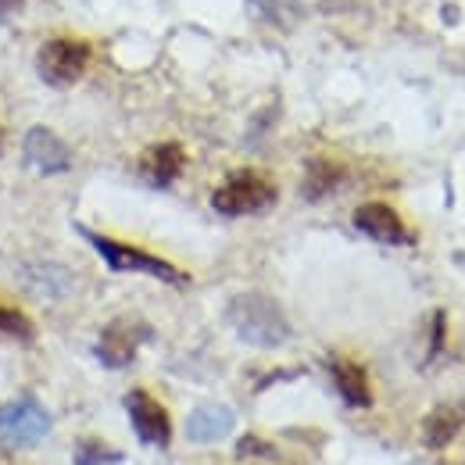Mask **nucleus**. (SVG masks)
I'll return each mask as SVG.
<instances>
[{
	"mask_svg": "<svg viewBox=\"0 0 465 465\" xmlns=\"http://www.w3.org/2000/svg\"><path fill=\"white\" fill-rule=\"evenodd\" d=\"M344 179V169L326 162V158H312L308 162V179H304V197L308 201H322L326 193H333Z\"/></svg>",
	"mask_w": 465,
	"mask_h": 465,
	"instance_id": "nucleus-14",
	"label": "nucleus"
},
{
	"mask_svg": "<svg viewBox=\"0 0 465 465\" xmlns=\"http://www.w3.org/2000/svg\"><path fill=\"white\" fill-rule=\"evenodd\" d=\"M226 319L243 344L254 348H280L291 341V322L283 308L265 293H240L226 308Z\"/></svg>",
	"mask_w": 465,
	"mask_h": 465,
	"instance_id": "nucleus-1",
	"label": "nucleus"
},
{
	"mask_svg": "<svg viewBox=\"0 0 465 465\" xmlns=\"http://www.w3.org/2000/svg\"><path fill=\"white\" fill-rule=\"evenodd\" d=\"M0 333L18 337V341H33V337H36L33 322H29V319H25L18 308H7V304H0Z\"/></svg>",
	"mask_w": 465,
	"mask_h": 465,
	"instance_id": "nucleus-16",
	"label": "nucleus"
},
{
	"mask_svg": "<svg viewBox=\"0 0 465 465\" xmlns=\"http://www.w3.org/2000/svg\"><path fill=\"white\" fill-rule=\"evenodd\" d=\"M354 226L358 232L372 236L376 243H387V247H401V243H411V232L405 230L401 215L391 208V204H380V201H369L354 212Z\"/></svg>",
	"mask_w": 465,
	"mask_h": 465,
	"instance_id": "nucleus-8",
	"label": "nucleus"
},
{
	"mask_svg": "<svg viewBox=\"0 0 465 465\" xmlns=\"http://www.w3.org/2000/svg\"><path fill=\"white\" fill-rule=\"evenodd\" d=\"M183 169H186V151H183L175 140L151 147V151L140 158V173H143L147 183H154V186H169V183H175Z\"/></svg>",
	"mask_w": 465,
	"mask_h": 465,
	"instance_id": "nucleus-11",
	"label": "nucleus"
},
{
	"mask_svg": "<svg viewBox=\"0 0 465 465\" xmlns=\"http://www.w3.org/2000/svg\"><path fill=\"white\" fill-rule=\"evenodd\" d=\"M25 162H29L36 173L58 175L72 169V151L64 147V140H61L54 129L33 125V129L25 133Z\"/></svg>",
	"mask_w": 465,
	"mask_h": 465,
	"instance_id": "nucleus-7",
	"label": "nucleus"
},
{
	"mask_svg": "<svg viewBox=\"0 0 465 465\" xmlns=\"http://www.w3.org/2000/svg\"><path fill=\"white\" fill-rule=\"evenodd\" d=\"M0 4H7V0H0Z\"/></svg>",
	"mask_w": 465,
	"mask_h": 465,
	"instance_id": "nucleus-18",
	"label": "nucleus"
},
{
	"mask_svg": "<svg viewBox=\"0 0 465 465\" xmlns=\"http://www.w3.org/2000/svg\"><path fill=\"white\" fill-rule=\"evenodd\" d=\"M232 426H236L232 408L201 405V408H193L190 419H186V437H190L193 444H219V440L230 437Z\"/></svg>",
	"mask_w": 465,
	"mask_h": 465,
	"instance_id": "nucleus-10",
	"label": "nucleus"
},
{
	"mask_svg": "<svg viewBox=\"0 0 465 465\" xmlns=\"http://www.w3.org/2000/svg\"><path fill=\"white\" fill-rule=\"evenodd\" d=\"M51 433V411L33 401V398H18L11 405H0V448L18 451V448H33Z\"/></svg>",
	"mask_w": 465,
	"mask_h": 465,
	"instance_id": "nucleus-4",
	"label": "nucleus"
},
{
	"mask_svg": "<svg viewBox=\"0 0 465 465\" xmlns=\"http://www.w3.org/2000/svg\"><path fill=\"white\" fill-rule=\"evenodd\" d=\"M90 64V44L86 40H75V36H54L40 47L36 54V68H40V79L51 83V86H72L83 79Z\"/></svg>",
	"mask_w": 465,
	"mask_h": 465,
	"instance_id": "nucleus-5",
	"label": "nucleus"
},
{
	"mask_svg": "<svg viewBox=\"0 0 465 465\" xmlns=\"http://www.w3.org/2000/svg\"><path fill=\"white\" fill-rule=\"evenodd\" d=\"M276 204V183L269 175L254 173V169H240V173L226 175V183L212 193V208L219 215H258L265 208Z\"/></svg>",
	"mask_w": 465,
	"mask_h": 465,
	"instance_id": "nucleus-2",
	"label": "nucleus"
},
{
	"mask_svg": "<svg viewBox=\"0 0 465 465\" xmlns=\"http://www.w3.org/2000/svg\"><path fill=\"white\" fill-rule=\"evenodd\" d=\"M118 462H122V455L112 451V448H104L101 440H83L79 451H75V465H118Z\"/></svg>",
	"mask_w": 465,
	"mask_h": 465,
	"instance_id": "nucleus-17",
	"label": "nucleus"
},
{
	"mask_svg": "<svg viewBox=\"0 0 465 465\" xmlns=\"http://www.w3.org/2000/svg\"><path fill=\"white\" fill-rule=\"evenodd\" d=\"M143 337H147V326H136V322L118 319V322H112V326L101 333V341H97V358H101L108 369H125V365L136 358V348H140Z\"/></svg>",
	"mask_w": 465,
	"mask_h": 465,
	"instance_id": "nucleus-9",
	"label": "nucleus"
},
{
	"mask_svg": "<svg viewBox=\"0 0 465 465\" xmlns=\"http://www.w3.org/2000/svg\"><path fill=\"white\" fill-rule=\"evenodd\" d=\"M462 419H465L462 408H455V405L433 408V411L426 415V426H422V440H426L430 448H448V444L455 440V433L462 430Z\"/></svg>",
	"mask_w": 465,
	"mask_h": 465,
	"instance_id": "nucleus-13",
	"label": "nucleus"
},
{
	"mask_svg": "<svg viewBox=\"0 0 465 465\" xmlns=\"http://www.w3.org/2000/svg\"><path fill=\"white\" fill-rule=\"evenodd\" d=\"M29 287L36 293H44V297H61V287H54V280H68V272L64 269H58V265H40V269H33L29 276Z\"/></svg>",
	"mask_w": 465,
	"mask_h": 465,
	"instance_id": "nucleus-15",
	"label": "nucleus"
},
{
	"mask_svg": "<svg viewBox=\"0 0 465 465\" xmlns=\"http://www.w3.org/2000/svg\"><path fill=\"white\" fill-rule=\"evenodd\" d=\"M86 240L97 247V254L115 269V272H143V276H154V280H165L173 287H183L186 283V272H179L175 265H169L165 258L158 254H147L133 243H122V240H112V236H97V232H86Z\"/></svg>",
	"mask_w": 465,
	"mask_h": 465,
	"instance_id": "nucleus-3",
	"label": "nucleus"
},
{
	"mask_svg": "<svg viewBox=\"0 0 465 465\" xmlns=\"http://www.w3.org/2000/svg\"><path fill=\"white\" fill-rule=\"evenodd\" d=\"M125 411H129L133 430H136V437L143 444L169 448V440H173V419H169V411H165L162 401H154L147 391H129L125 394Z\"/></svg>",
	"mask_w": 465,
	"mask_h": 465,
	"instance_id": "nucleus-6",
	"label": "nucleus"
},
{
	"mask_svg": "<svg viewBox=\"0 0 465 465\" xmlns=\"http://www.w3.org/2000/svg\"><path fill=\"white\" fill-rule=\"evenodd\" d=\"M330 376H333L341 398L351 408L372 405V387H369V376H365V369L358 361H351V358H330Z\"/></svg>",
	"mask_w": 465,
	"mask_h": 465,
	"instance_id": "nucleus-12",
	"label": "nucleus"
}]
</instances>
